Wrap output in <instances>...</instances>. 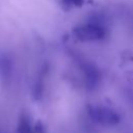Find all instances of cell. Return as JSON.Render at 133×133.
<instances>
[{"mask_svg":"<svg viewBox=\"0 0 133 133\" xmlns=\"http://www.w3.org/2000/svg\"><path fill=\"white\" fill-rule=\"evenodd\" d=\"M74 37L79 42L102 41L106 36V28L99 23H85L73 29Z\"/></svg>","mask_w":133,"mask_h":133,"instance_id":"1","label":"cell"},{"mask_svg":"<svg viewBox=\"0 0 133 133\" xmlns=\"http://www.w3.org/2000/svg\"><path fill=\"white\" fill-rule=\"evenodd\" d=\"M87 113L97 124L103 126H115L121 122V115L112 108L102 105H88Z\"/></svg>","mask_w":133,"mask_h":133,"instance_id":"2","label":"cell"},{"mask_svg":"<svg viewBox=\"0 0 133 133\" xmlns=\"http://www.w3.org/2000/svg\"><path fill=\"white\" fill-rule=\"evenodd\" d=\"M84 75H85V80H86V85L89 89H92L96 87V85L99 82V73L97 69L94 65L90 64H85L83 68Z\"/></svg>","mask_w":133,"mask_h":133,"instance_id":"3","label":"cell"},{"mask_svg":"<svg viewBox=\"0 0 133 133\" xmlns=\"http://www.w3.org/2000/svg\"><path fill=\"white\" fill-rule=\"evenodd\" d=\"M17 133H33V127L30 125V119L26 115H22L18 123Z\"/></svg>","mask_w":133,"mask_h":133,"instance_id":"4","label":"cell"},{"mask_svg":"<svg viewBox=\"0 0 133 133\" xmlns=\"http://www.w3.org/2000/svg\"><path fill=\"white\" fill-rule=\"evenodd\" d=\"M85 0H60V4L64 10H70L75 7H81Z\"/></svg>","mask_w":133,"mask_h":133,"instance_id":"5","label":"cell"},{"mask_svg":"<svg viewBox=\"0 0 133 133\" xmlns=\"http://www.w3.org/2000/svg\"><path fill=\"white\" fill-rule=\"evenodd\" d=\"M33 133H47L45 126L41 121H37L33 126Z\"/></svg>","mask_w":133,"mask_h":133,"instance_id":"6","label":"cell"}]
</instances>
